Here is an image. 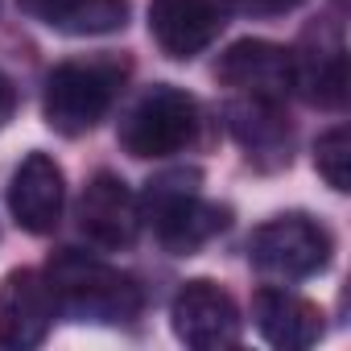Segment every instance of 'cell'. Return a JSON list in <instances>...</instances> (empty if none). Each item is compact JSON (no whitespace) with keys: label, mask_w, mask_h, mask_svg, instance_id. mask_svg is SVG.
Segmentation results:
<instances>
[{"label":"cell","mask_w":351,"mask_h":351,"mask_svg":"<svg viewBox=\"0 0 351 351\" xmlns=\"http://www.w3.org/2000/svg\"><path fill=\"white\" fill-rule=\"evenodd\" d=\"M46 281L54 289L58 310L79 322H128L141 314L136 281L87 252H75V248L54 252Z\"/></svg>","instance_id":"cell-1"},{"label":"cell","mask_w":351,"mask_h":351,"mask_svg":"<svg viewBox=\"0 0 351 351\" xmlns=\"http://www.w3.org/2000/svg\"><path fill=\"white\" fill-rule=\"evenodd\" d=\"M116 136H120L124 153H132V157L182 153L199 136V104H195V95H186L178 87L157 83L132 99V108L120 116Z\"/></svg>","instance_id":"cell-4"},{"label":"cell","mask_w":351,"mask_h":351,"mask_svg":"<svg viewBox=\"0 0 351 351\" xmlns=\"http://www.w3.org/2000/svg\"><path fill=\"white\" fill-rule=\"evenodd\" d=\"M228 124H232L236 141H240L248 153H256V157L273 153L277 161H289V153H285L289 128H285V120H281V104L244 95V99H236V104L228 108Z\"/></svg>","instance_id":"cell-15"},{"label":"cell","mask_w":351,"mask_h":351,"mask_svg":"<svg viewBox=\"0 0 351 351\" xmlns=\"http://www.w3.org/2000/svg\"><path fill=\"white\" fill-rule=\"evenodd\" d=\"M128 79V62L116 54L71 58L50 71L46 79V124L62 136L91 132L116 104Z\"/></svg>","instance_id":"cell-2"},{"label":"cell","mask_w":351,"mask_h":351,"mask_svg":"<svg viewBox=\"0 0 351 351\" xmlns=\"http://www.w3.org/2000/svg\"><path fill=\"white\" fill-rule=\"evenodd\" d=\"M330 232L310 215H277L248 240V261L277 281H302L330 265Z\"/></svg>","instance_id":"cell-5"},{"label":"cell","mask_w":351,"mask_h":351,"mask_svg":"<svg viewBox=\"0 0 351 351\" xmlns=\"http://www.w3.org/2000/svg\"><path fill=\"white\" fill-rule=\"evenodd\" d=\"M17 112V87L9 83V75H0V128H5Z\"/></svg>","instance_id":"cell-18"},{"label":"cell","mask_w":351,"mask_h":351,"mask_svg":"<svg viewBox=\"0 0 351 351\" xmlns=\"http://www.w3.org/2000/svg\"><path fill=\"white\" fill-rule=\"evenodd\" d=\"M54 314H58V302H54V289L42 273L17 269L0 281V343L5 347L25 351V347L46 343Z\"/></svg>","instance_id":"cell-10"},{"label":"cell","mask_w":351,"mask_h":351,"mask_svg":"<svg viewBox=\"0 0 351 351\" xmlns=\"http://www.w3.org/2000/svg\"><path fill=\"white\" fill-rule=\"evenodd\" d=\"M293 87L314 108H343V99H347V54H343V46L330 42L322 50L314 29H310L306 50L293 54Z\"/></svg>","instance_id":"cell-13"},{"label":"cell","mask_w":351,"mask_h":351,"mask_svg":"<svg viewBox=\"0 0 351 351\" xmlns=\"http://www.w3.org/2000/svg\"><path fill=\"white\" fill-rule=\"evenodd\" d=\"M17 5L42 21L46 29H58V34H75V38H87V34H112L124 25L128 17V5L124 0H17Z\"/></svg>","instance_id":"cell-14"},{"label":"cell","mask_w":351,"mask_h":351,"mask_svg":"<svg viewBox=\"0 0 351 351\" xmlns=\"http://www.w3.org/2000/svg\"><path fill=\"white\" fill-rule=\"evenodd\" d=\"M314 165H318V173L326 178L330 191H339V195L351 191V136H347V128H330L318 136Z\"/></svg>","instance_id":"cell-16"},{"label":"cell","mask_w":351,"mask_h":351,"mask_svg":"<svg viewBox=\"0 0 351 351\" xmlns=\"http://www.w3.org/2000/svg\"><path fill=\"white\" fill-rule=\"evenodd\" d=\"M252 318L265 343L281 351H302L322 339V310L289 289H261L252 298Z\"/></svg>","instance_id":"cell-12"},{"label":"cell","mask_w":351,"mask_h":351,"mask_svg":"<svg viewBox=\"0 0 351 351\" xmlns=\"http://www.w3.org/2000/svg\"><path fill=\"white\" fill-rule=\"evenodd\" d=\"M169 322H173V335L199 351H219L240 343V310L232 293L207 277L186 281L178 289V298L169 306Z\"/></svg>","instance_id":"cell-6"},{"label":"cell","mask_w":351,"mask_h":351,"mask_svg":"<svg viewBox=\"0 0 351 351\" xmlns=\"http://www.w3.org/2000/svg\"><path fill=\"white\" fill-rule=\"evenodd\" d=\"M298 5H302V0H240V9L256 13V17H277V13H289Z\"/></svg>","instance_id":"cell-17"},{"label":"cell","mask_w":351,"mask_h":351,"mask_svg":"<svg viewBox=\"0 0 351 351\" xmlns=\"http://www.w3.org/2000/svg\"><path fill=\"white\" fill-rule=\"evenodd\" d=\"M199 173L195 169H173L149 182L145 207H149V223L161 240L165 252L173 256H191L203 244H211L223 228H228V211L199 199Z\"/></svg>","instance_id":"cell-3"},{"label":"cell","mask_w":351,"mask_h":351,"mask_svg":"<svg viewBox=\"0 0 351 351\" xmlns=\"http://www.w3.org/2000/svg\"><path fill=\"white\" fill-rule=\"evenodd\" d=\"M9 207H13L17 223L34 236H46L58 228L62 207H66V182H62V169L54 157L29 153L17 165L13 186H9Z\"/></svg>","instance_id":"cell-11"},{"label":"cell","mask_w":351,"mask_h":351,"mask_svg":"<svg viewBox=\"0 0 351 351\" xmlns=\"http://www.w3.org/2000/svg\"><path fill=\"white\" fill-rule=\"evenodd\" d=\"M141 203L136 195L116 178V173H95L87 182L83 199H79V228L91 244L108 248V252H120V248H132L136 236H141Z\"/></svg>","instance_id":"cell-9"},{"label":"cell","mask_w":351,"mask_h":351,"mask_svg":"<svg viewBox=\"0 0 351 351\" xmlns=\"http://www.w3.org/2000/svg\"><path fill=\"white\" fill-rule=\"evenodd\" d=\"M228 25L223 0H149V34L169 58L203 54Z\"/></svg>","instance_id":"cell-8"},{"label":"cell","mask_w":351,"mask_h":351,"mask_svg":"<svg viewBox=\"0 0 351 351\" xmlns=\"http://www.w3.org/2000/svg\"><path fill=\"white\" fill-rule=\"evenodd\" d=\"M215 75H219V83L236 87L240 95L285 104V95L293 91V54L285 46H277V42L244 38V42L223 50Z\"/></svg>","instance_id":"cell-7"}]
</instances>
